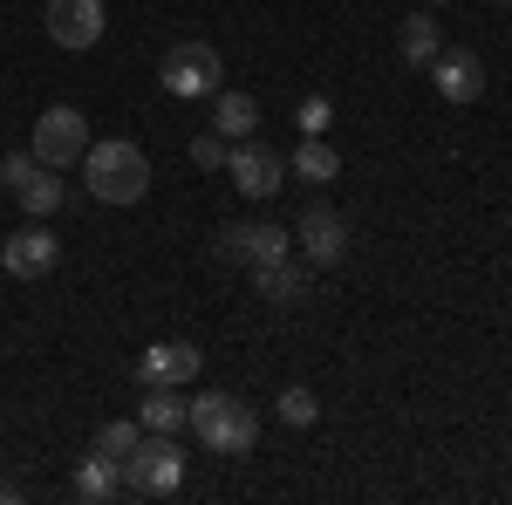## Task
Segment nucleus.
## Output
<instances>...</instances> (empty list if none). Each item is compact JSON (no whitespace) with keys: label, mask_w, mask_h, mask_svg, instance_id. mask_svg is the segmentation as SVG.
Wrapping results in <instances>:
<instances>
[{"label":"nucleus","mask_w":512,"mask_h":505,"mask_svg":"<svg viewBox=\"0 0 512 505\" xmlns=\"http://www.w3.org/2000/svg\"><path fill=\"white\" fill-rule=\"evenodd\" d=\"M185 430L219 458H246L260 444V410L246 396H233V389H205V396H192V424Z\"/></svg>","instance_id":"1"},{"label":"nucleus","mask_w":512,"mask_h":505,"mask_svg":"<svg viewBox=\"0 0 512 505\" xmlns=\"http://www.w3.org/2000/svg\"><path fill=\"white\" fill-rule=\"evenodd\" d=\"M82 185H89L96 205H137V198L151 192V157L137 151V144H123V137L89 144L82 151Z\"/></svg>","instance_id":"2"},{"label":"nucleus","mask_w":512,"mask_h":505,"mask_svg":"<svg viewBox=\"0 0 512 505\" xmlns=\"http://www.w3.org/2000/svg\"><path fill=\"white\" fill-rule=\"evenodd\" d=\"M178 485H185V451H178V437H171V430H144L137 451L123 458V492H137V499H171Z\"/></svg>","instance_id":"3"},{"label":"nucleus","mask_w":512,"mask_h":505,"mask_svg":"<svg viewBox=\"0 0 512 505\" xmlns=\"http://www.w3.org/2000/svg\"><path fill=\"white\" fill-rule=\"evenodd\" d=\"M89 144H96V137H89V117H82L76 103H48V110L35 117V157L41 164L69 171V164H82Z\"/></svg>","instance_id":"4"},{"label":"nucleus","mask_w":512,"mask_h":505,"mask_svg":"<svg viewBox=\"0 0 512 505\" xmlns=\"http://www.w3.org/2000/svg\"><path fill=\"white\" fill-rule=\"evenodd\" d=\"M164 96H219V48L212 41H178V48H164Z\"/></svg>","instance_id":"5"},{"label":"nucleus","mask_w":512,"mask_h":505,"mask_svg":"<svg viewBox=\"0 0 512 505\" xmlns=\"http://www.w3.org/2000/svg\"><path fill=\"white\" fill-rule=\"evenodd\" d=\"M212 260H233V267H267V260H287V233H280V226H267V219L219 226V233H212Z\"/></svg>","instance_id":"6"},{"label":"nucleus","mask_w":512,"mask_h":505,"mask_svg":"<svg viewBox=\"0 0 512 505\" xmlns=\"http://www.w3.org/2000/svg\"><path fill=\"white\" fill-rule=\"evenodd\" d=\"M226 171H233V185L246 198H274L280 178H287V157L274 144H260V137H239L233 151H226Z\"/></svg>","instance_id":"7"},{"label":"nucleus","mask_w":512,"mask_h":505,"mask_svg":"<svg viewBox=\"0 0 512 505\" xmlns=\"http://www.w3.org/2000/svg\"><path fill=\"white\" fill-rule=\"evenodd\" d=\"M55 260H62V239L48 233L41 219H28L21 233L0 239V267L14 273V280H41V273H55Z\"/></svg>","instance_id":"8"},{"label":"nucleus","mask_w":512,"mask_h":505,"mask_svg":"<svg viewBox=\"0 0 512 505\" xmlns=\"http://www.w3.org/2000/svg\"><path fill=\"white\" fill-rule=\"evenodd\" d=\"M103 28H110L103 0H48V41H55V48L82 55V48L103 41Z\"/></svg>","instance_id":"9"},{"label":"nucleus","mask_w":512,"mask_h":505,"mask_svg":"<svg viewBox=\"0 0 512 505\" xmlns=\"http://www.w3.org/2000/svg\"><path fill=\"white\" fill-rule=\"evenodd\" d=\"M294 239L308 246V267H342V260H349V219L328 212V205H308L301 226H294Z\"/></svg>","instance_id":"10"},{"label":"nucleus","mask_w":512,"mask_h":505,"mask_svg":"<svg viewBox=\"0 0 512 505\" xmlns=\"http://www.w3.org/2000/svg\"><path fill=\"white\" fill-rule=\"evenodd\" d=\"M431 82H437V96L444 103H478L485 96V62H478L472 48H437V62H431Z\"/></svg>","instance_id":"11"},{"label":"nucleus","mask_w":512,"mask_h":505,"mask_svg":"<svg viewBox=\"0 0 512 505\" xmlns=\"http://www.w3.org/2000/svg\"><path fill=\"white\" fill-rule=\"evenodd\" d=\"M198 362H205V355H198V342H151V349L137 355V376H144V383H192L198 376Z\"/></svg>","instance_id":"12"},{"label":"nucleus","mask_w":512,"mask_h":505,"mask_svg":"<svg viewBox=\"0 0 512 505\" xmlns=\"http://www.w3.org/2000/svg\"><path fill=\"white\" fill-rule=\"evenodd\" d=\"M308 287H315V273L294 267V260H267V267H253V294L274 301V308H301Z\"/></svg>","instance_id":"13"},{"label":"nucleus","mask_w":512,"mask_h":505,"mask_svg":"<svg viewBox=\"0 0 512 505\" xmlns=\"http://www.w3.org/2000/svg\"><path fill=\"white\" fill-rule=\"evenodd\" d=\"M137 424L144 430H178L192 424V396H178V383H144V403H137Z\"/></svg>","instance_id":"14"},{"label":"nucleus","mask_w":512,"mask_h":505,"mask_svg":"<svg viewBox=\"0 0 512 505\" xmlns=\"http://www.w3.org/2000/svg\"><path fill=\"white\" fill-rule=\"evenodd\" d=\"M123 492V465H110V458H82L76 465V478H69V499H82V505H103V499H117Z\"/></svg>","instance_id":"15"},{"label":"nucleus","mask_w":512,"mask_h":505,"mask_svg":"<svg viewBox=\"0 0 512 505\" xmlns=\"http://www.w3.org/2000/svg\"><path fill=\"white\" fill-rule=\"evenodd\" d=\"M212 103H219V110H212V130H219V137H253V130H260V96H246V89H219V96H212Z\"/></svg>","instance_id":"16"},{"label":"nucleus","mask_w":512,"mask_h":505,"mask_svg":"<svg viewBox=\"0 0 512 505\" xmlns=\"http://www.w3.org/2000/svg\"><path fill=\"white\" fill-rule=\"evenodd\" d=\"M14 198H21V212H28V219H48V212L62 205V171L35 157V171H28V178L14 185Z\"/></svg>","instance_id":"17"},{"label":"nucleus","mask_w":512,"mask_h":505,"mask_svg":"<svg viewBox=\"0 0 512 505\" xmlns=\"http://www.w3.org/2000/svg\"><path fill=\"white\" fill-rule=\"evenodd\" d=\"M287 164H294V171H301L308 185H335V171H342V157H335V144H321L315 130H308V137L294 144V157H287Z\"/></svg>","instance_id":"18"},{"label":"nucleus","mask_w":512,"mask_h":505,"mask_svg":"<svg viewBox=\"0 0 512 505\" xmlns=\"http://www.w3.org/2000/svg\"><path fill=\"white\" fill-rule=\"evenodd\" d=\"M437 48H444V41H437V21L431 14H410V21H403V62H410V69H431Z\"/></svg>","instance_id":"19"},{"label":"nucleus","mask_w":512,"mask_h":505,"mask_svg":"<svg viewBox=\"0 0 512 505\" xmlns=\"http://www.w3.org/2000/svg\"><path fill=\"white\" fill-rule=\"evenodd\" d=\"M137 437H144V424H123V417H110V424L96 430V444H89V451H96V458H110V465H123V458L137 451Z\"/></svg>","instance_id":"20"},{"label":"nucleus","mask_w":512,"mask_h":505,"mask_svg":"<svg viewBox=\"0 0 512 505\" xmlns=\"http://www.w3.org/2000/svg\"><path fill=\"white\" fill-rule=\"evenodd\" d=\"M274 410H280V424L308 430V424L321 417V396H315V389H301V383H294V389H280V403H274Z\"/></svg>","instance_id":"21"},{"label":"nucleus","mask_w":512,"mask_h":505,"mask_svg":"<svg viewBox=\"0 0 512 505\" xmlns=\"http://www.w3.org/2000/svg\"><path fill=\"white\" fill-rule=\"evenodd\" d=\"M192 164L198 171H219V164H226V137H219V130H198L192 137Z\"/></svg>","instance_id":"22"},{"label":"nucleus","mask_w":512,"mask_h":505,"mask_svg":"<svg viewBox=\"0 0 512 505\" xmlns=\"http://www.w3.org/2000/svg\"><path fill=\"white\" fill-rule=\"evenodd\" d=\"M28 171H35V151H7V157H0V185H7V192H14Z\"/></svg>","instance_id":"23"},{"label":"nucleus","mask_w":512,"mask_h":505,"mask_svg":"<svg viewBox=\"0 0 512 505\" xmlns=\"http://www.w3.org/2000/svg\"><path fill=\"white\" fill-rule=\"evenodd\" d=\"M321 123H328V103H321V96H315V103L301 110V137H308V130H321Z\"/></svg>","instance_id":"24"},{"label":"nucleus","mask_w":512,"mask_h":505,"mask_svg":"<svg viewBox=\"0 0 512 505\" xmlns=\"http://www.w3.org/2000/svg\"><path fill=\"white\" fill-rule=\"evenodd\" d=\"M0 505H21V485L14 478H0Z\"/></svg>","instance_id":"25"},{"label":"nucleus","mask_w":512,"mask_h":505,"mask_svg":"<svg viewBox=\"0 0 512 505\" xmlns=\"http://www.w3.org/2000/svg\"><path fill=\"white\" fill-rule=\"evenodd\" d=\"M499 7H512V0H499Z\"/></svg>","instance_id":"26"},{"label":"nucleus","mask_w":512,"mask_h":505,"mask_svg":"<svg viewBox=\"0 0 512 505\" xmlns=\"http://www.w3.org/2000/svg\"><path fill=\"white\" fill-rule=\"evenodd\" d=\"M506 226H512V219H506Z\"/></svg>","instance_id":"27"}]
</instances>
